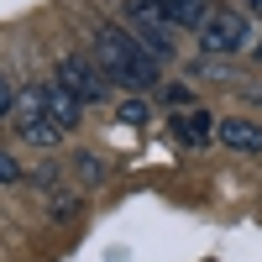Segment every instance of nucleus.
<instances>
[{
  "instance_id": "nucleus-1",
  "label": "nucleus",
  "mask_w": 262,
  "mask_h": 262,
  "mask_svg": "<svg viewBox=\"0 0 262 262\" xmlns=\"http://www.w3.org/2000/svg\"><path fill=\"white\" fill-rule=\"evenodd\" d=\"M95 63L105 69L111 84H126V90H152L158 84V58L137 42V32L100 27L95 32Z\"/></svg>"
},
{
  "instance_id": "nucleus-2",
  "label": "nucleus",
  "mask_w": 262,
  "mask_h": 262,
  "mask_svg": "<svg viewBox=\"0 0 262 262\" xmlns=\"http://www.w3.org/2000/svg\"><path fill=\"white\" fill-rule=\"evenodd\" d=\"M126 21H131L137 42H142L158 63L173 53V21L163 16V0H126Z\"/></svg>"
},
{
  "instance_id": "nucleus-3",
  "label": "nucleus",
  "mask_w": 262,
  "mask_h": 262,
  "mask_svg": "<svg viewBox=\"0 0 262 262\" xmlns=\"http://www.w3.org/2000/svg\"><path fill=\"white\" fill-rule=\"evenodd\" d=\"M247 37H252V27H247V16H242V11H215V16L200 21V48H205L210 58L242 53V48H247Z\"/></svg>"
},
{
  "instance_id": "nucleus-4",
  "label": "nucleus",
  "mask_w": 262,
  "mask_h": 262,
  "mask_svg": "<svg viewBox=\"0 0 262 262\" xmlns=\"http://www.w3.org/2000/svg\"><path fill=\"white\" fill-rule=\"evenodd\" d=\"M58 79L69 84V90L84 100V105H100L105 100V90H111V79H105V69L95 58H79V53H69V58H58Z\"/></svg>"
},
{
  "instance_id": "nucleus-5",
  "label": "nucleus",
  "mask_w": 262,
  "mask_h": 262,
  "mask_svg": "<svg viewBox=\"0 0 262 262\" xmlns=\"http://www.w3.org/2000/svg\"><path fill=\"white\" fill-rule=\"evenodd\" d=\"M16 131H21V142H32V147H53V142L63 137V126L48 116V105H42L37 90L16 105Z\"/></svg>"
},
{
  "instance_id": "nucleus-6",
  "label": "nucleus",
  "mask_w": 262,
  "mask_h": 262,
  "mask_svg": "<svg viewBox=\"0 0 262 262\" xmlns=\"http://www.w3.org/2000/svg\"><path fill=\"white\" fill-rule=\"evenodd\" d=\"M37 95H42V105H48V116H53V121H58L63 131H74V126L84 121V100H79V95L69 90V84H63V79H48V84H42Z\"/></svg>"
},
{
  "instance_id": "nucleus-7",
  "label": "nucleus",
  "mask_w": 262,
  "mask_h": 262,
  "mask_svg": "<svg viewBox=\"0 0 262 262\" xmlns=\"http://www.w3.org/2000/svg\"><path fill=\"white\" fill-rule=\"evenodd\" d=\"M215 137H221L231 152H262V121H247V116H226L215 126Z\"/></svg>"
},
{
  "instance_id": "nucleus-8",
  "label": "nucleus",
  "mask_w": 262,
  "mask_h": 262,
  "mask_svg": "<svg viewBox=\"0 0 262 262\" xmlns=\"http://www.w3.org/2000/svg\"><path fill=\"white\" fill-rule=\"evenodd\" d=\"M173 131H179V142H189V147H205V142L215 137V121H210L205 111H184V116H173Z\"/></svg>"
},
{
  "instance_id": "nucleus-9",
  "label": "nucleus",
  "mask_w": 262,
  "mask_h": 262,
  "mask_svg": "<svg viewBox=\"0 0 262 262\" xmlns=\"http://www.w3.org/2000/svg\"><path fill=\"white\" fill-rule=\"evenodd\" d=\"M163 16L173 21V27H200V21L210 16V0H163Z\"/></svg>"
},
{
  "instance_id": "nucleus-10",
  "label": "nucleus",
  "mask_w": 262,
  "mask_h": 262,
  "mask_svg": "<svg viewBox=\"0 0 262 262\" xmlns=\"http://www.w3.org/2000/svg\"><path fill=\"white\" fill-rule=\"evenodd\" d=\"M116 121H121V126H142V121H147V100H142V95H137V100H121Z\"/></svg>"
},
{
  "instance_id": "nucleus-11",
  "label": "nucleus",
  "mask_w": 262,
  "mask_h": 262,
  "mask_svg": "<svg viewBox=\"0 0 262 262\" xmlns=\"http://www.w3.org/2000/svg\"><path fill=\"white\" fill-rule=\"evenodd\" d=\"M11 111H16V84H11V74H6V69H0V121H6Z\"/></svg>"
},
{
  "instance_id": "nucleus-12",
  "label": "nucleus",
  "mask_w": 262,
  "mask_h": 262,
  "mask_svg": "<svg viewBox=\"0 0 262 262\" xmlns=\"http://www.w3.org/2000/svg\"><path fill=\"white\" fill-rule=\"evenodd\" d=\"M74 163H79V179H90V184H95V179H105V163H100V158H90V152H84V158H74Z\"/></svg>"
},
{
  "instance_id": "nucleus-13",
  "label": "nucleus",
  "mask_w": 262,
  "mask_h": 262,
  "mask_svg": "<svg viewBox=\"0 0 262 262\" xmlns=\"http://www.w3.org/2000/svg\"><path fill=\"white\" fill-rule=\"evenodd\" d=\"M74 210H79V194H58L53 200V221H69Z\"/></svg>"
},
{
  "instance_id": "nucleus-14",
  "label": "nucleus",
  "mask_w": 262,
  "mask_h": 262,
  "mask_svg": "<svg viewBox=\"0 0 262 262\" xmlns=\"http://www.w3.org/2000/svg\"><path fill=\"white\" fill-rule=\"evenodd\" d=\"M21 179V168H16V158H6V152H0V184H16Z\"/></svg>"
},
{
  "instance_id": "nucleus-15",
  "label": "nucleus",
  "mask_w": 262,
  "mask_h": 262,
  "mask_svg": "<svg viewBox=\"0 0 262 262\" xmlns=\"http://www.w3.org/2000/svg\"><path fill=\"white\" fill-rule=\"evenodd\" d=\"M247 11H252V16H257V21H262V0H247Z\"/></svg>"
},
{
  "instance_id": "nucleus-16",
  "label": "nucleus",
  "mask_w": 262,
  "mask_h": 262,
  "mask_svg": "<svg viewBox=\"0 0 262 262\" xmlns=\"http://www.w3.org/2000/svg\"><path fill=\"white\" fill-rule=\"evenodd\" d=\"M252 53H257V58H262V37H257V42H252Z\"/></svg>"
}]
</instances>
